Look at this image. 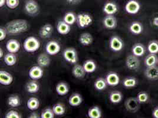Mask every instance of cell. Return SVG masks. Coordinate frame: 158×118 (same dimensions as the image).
I'll list each match as a JSON object with an SVG mask.
<instances>
[{"instance_id":"6da1fadb","label":"cell","mask_w":158,"mask_h":118,"mask_svg":"<svg viewBox=\"0 0 158 118\" xmlns=\"http://www.w3.org/2000/svg\"><path fill=\"white\" fill-rule=\"evenodd\" d=\"M29 25L26 20L17 19L10 21L6 25L5 28L10 35H18L25 33L28 30Z\"/></svg>"},{"instance_id":"7a4b0ae2","label":"cell","mask_w":158,"mask_h":118,"mask_svg":"<svg viewBox=\"0 0 158 118\" xmlns=\"http://www.w3.org/2000/svg\"><path fill=\"white\" fill-rule=\"evenodd\" d=\"M23 46L24 50L27 52H35L40 47V42L37 38L31 36L25 40Z\"/></svg>"},{"instance_id":"3957f363","label":"cell","mask_w":158,"mask_h":118,"mask_svg":"<svg viewBox=\"0 0 158 118\" xmlns=\"http://www.w3.org/2000/svg\"><path fill=\"white\" fill-rule=\"evenodd\" d=\"M77 24L80 28H85L92 24V16L88 14H79L77 16Z\"/></svg>"},{"instance_id":"277c9868","label":"cell","mask_w":158,"mask_h":118,"mask_svg":"<svg viewBox=\"0 0 158 118\" xmlns=\"http://www.w3.org/2000/svg\"><path fill=\"white\" fill-rule=\"evenodd\" d=\"M66 61L70 64H76L78 61L77 53L74 48H68L64 50L63 54Z\"/></svg>"},{"instance_id":"5b68a950","label":"cell","mask_w":158,"mask_h":118,"mask_svg":"<svg viewBox=\"0 0 158 118\" xmlns=\"http://www.w3.org/2000/svg\"><path fill=\"white\" fill-rule=\"evenodd\" d=\"M140 65V60H139L138 57L135 55L130 54L126 59V65L127 67L132 70H135L139 69Z\"/></svg>"},{"instance_id":"8992f818","label":"cell","mask_w":158,"mask_h":118,"mask_svg":"<svg viewBox=\"0 0 158 118\" xmlns=\"http://www.w3.org/2000/svg\"><path fill=\"white\" fill-rule=\"evenodd\" d=\"M24 9L28 14L30 15H35L39 13V6L34 0H28L25 4Z\"/></svg>"},{"instance_id":"52a82bcc","label":"cell","mask_w":158,"mask_h":118,"mask_svg":"<svg viewBox=\"0 0 158 118\" xmlns=\"http://www.w3.org/2000/svg\"><path fill=\"white\" fill-rule=\"evenodd\" d=\"M61 50V47L59 43L56 41H49L46 46V50L48 54L50 56L56 55L60 52Z\"/></svg>"},{"instance_id":"ba28073f","label":"cell","mask_w":158,"mask_h":118,"mask_svg":"<svg viewBox=\"0 0 158 118\" xmlns=\"http://www.w3.org/2000/svg\"><path fill=\"white\" fill-rule=\"evenodd\" d=\"M110 48L114 52H119L123 48L122 40L118 36H113L109 41Z\"/></svg>"},{"instance_id":"9c48e42d","label":"cell","mask_w":158,"mask_h":118,"mask_svg":"<svg viewBox=\"0 0 158 118\" xmlns=\"http://www.w3.org/2000/svg\"><path fill=\"white\" fill-rule=\"evenodd\" d=\"M140 8V6L138 1L135 0L129 1L125 6L126 11L131 14L138 13Z\"/></svg>"},{"instance_id":"30bf717a","label":"cell","mask_w":158,"mask_h":118,"mask_svg":"<svg viewBox=\"0 0 158 118\" xmlns=\"http://www.w3.org/2000/svg\"><path fill=\"white\" fill-rule=\"evenodd\" d=\"M44 74V71L41 67L40 66H34L32 67L28 72V75L30 78L33 80H39L40 79Z\"/></svg>"},{"instance_id":"8fae6325","label":"cell","mask_w":158,"mask_h":118,"mask_svg":"<svg viewBox=\"0 0 158 118\" xmlns=\"http://www.w3.org/2000/svg\"><path fill=\"white\" fill-rule=\"evenodd\" d=\"M146 77L149 80H156L158 79V67L153 66L148 67L145 72Z\"/></svg>"},{"instance_id":"7c38bea8","label":"cell","mask_w":158,"mask_h":118,"mask_svg":"<svg viewBox=\"0 0 158 118\" xmlns=\"http://www.w3.org/2000/svg\"><path fill=\"white\" fill-rule=\"evenodd\" d=\"M13 81V77L10 73L1 70L0 71V83L2 85L8 86L11 85Z\"/></svg>"},{"instance_id":"4fadbf2b","label":"cell","mask_w":158,"mask_h":118,"mask_svg":"<svg viewBox=\"0 0 158 118\" xmlns=\"http://www.w3.org/2000/svg\"><path fill=\"white\" fill-rule=\"evenodd\" d=\"M53 32V26L50 24H46L40 28L39 31L40 36L42 39H48L51 37Z\"/></svg>"},{"instance_id":"5bb4252c","label":"cell","mask_w":158,"mask_h":118,"mask_svg":"<svg viewBox=\"0 0 158 118\" xmlns=\"http://www.w3.org/2000/svg\"><path fill=\"white\" fill-rule=\"evenodd\" d=\"M139 102L138 99H128L125 102V107L126 109L129 111L135 112L138 110Z\"/></svg>"},{"instance_id":"9a60e30c","label":"cell","mask_w":158,"mask_h":118,"mask_svg":"<svg viewBox=\"0 0 158 118\" xmlns=\"http://www.w3.org/2000/svg\"><path fill=\"white\" fill-rule=\"evenodd\" d=\"M6 48L9 53H16L20 50V43L17 40H10L7 41Z\"/></svg>"},{"instance_id":"2e32d148","label":"cell","mask_w":158,"mask_h":118,"mask_svg":"<svg viewBox=\"0 0 158 118\" xmlns=\"http://www.w3.org/2000/svg\"><path fill=\"white\" fill-rule=\"evenodd\" d=\"M86 71L83 67V66L75 64V65L73 67V75L77 79H83L85 78L86 75Z\"/></svg>"},{"instance_id":"e0dca14e","label":"cell","mask_w":158,"mask_h":118,"mask_svg":"<svg viewBox=\"0 0 158 118\" xmlns=\"http://www.w3.org/2000/svg\"><path fill=\"white\" fill-rule=\"evenodd\" d=\"M103 25L106 28L114 29L117 26V20L113 15H108L103 19Z\"/></svg>"},{"instance_id":"ac0fdd59","label":"cell","mask_w":158,"mask_h":118,"mask_svg":"<svg viewBox=\"0 0 158 118\" xmlns=\"http://www.w3.org/2000/svg\"><path fill=\"white\" fill-rule=\"evenodd\" d=\"M106 80L107 85L111 86L118 85L120 82V78L116 73H109L106 78Z\"/></svg>"},{"instance_id":"d6986e66","label":"cell","mask_w":158,"mask_h":118,"mask_svg":"<svg viewBox=\"0 0 158 118\" xmlns=\"http://www.w3.org/2000/svg\"><path fill=\"white\" fill-rule=\"evenodd\" d=\"M57 30L61 35H66L71 30L70 25L66 23L64 21H60L57 25Z\"/></svg>"},{"instance_id":"ffe728a7","label":"cell","mask_w":158,"mask_h":118,"mask_svg":"<svg viewBox=\"0 0 158 118\" xmlns=\"http://www.w3.org/2000/svg\"><path fill=\"white\" fill-rule=\"evenodd\" d=\"M93 38L90 33H85L81 34L79 37V42L83 46H88L93 43Z\"/></svg>"},{"instance_id":"44dd1931","label":"cell","mask_w":158,"mask_h":118,"mask_svg":"<svg viewBox=\"0 0 158 118\" xmlns=\"http://www.w3.org/2000/svg\"><path fill=\"white\" fill-rule=\"evenodd\" d=\"M50 59L49 56L45 53H41L37 57V64L41 67H45L50 64Z\"/></svg>"},{"instance_id":"7402d4cb","label":"cell","mask_w":158,"mask_h":118,"mask_svg":"<svg viewBox=\"0 0 158 118\" xmlns=\"http://www.w3.org/2000/svg\"><path fill=\"white\" fill-rule=\"evenodd\" d=\"M83 99L79 93H74L69 98V103L70 105L73 107L79 106L81 104Z\"/></svg>"},{"instance_id":"603a6c76","label":"cell","mask_w":158,"mask_h":118,"mask_svg":"<svg viewBox=\"0 0 158 118\" xmlns=\"http://www.w3.org/2000/svg\"><path fill=\"white\" fill-rule=\"evenodd\" d=\"M26 91L30 93H35L39 92L40 89V86L36 80H33L28 82L26 86Z\"/></svg>"},{"instance_id":"cb8c5ba5","label":"cell","mask_w":158,"mask_h":118,"mask_svg":"<svg viewBox=\"0 0 158 118\" xmlns=\"http://www.w3.org/2000/svg\"><path fill=\"white\" fill-rule=\"evenodd\" d=\"M103 11L107 15H113L118 11V7L114 3L107 2L103 7Z\"/></svg>"},{"instance_id":"d4e9b609","label":"cell","mask_w":158,"mask_h":118,"mask_svg":"<svg viewBox=\"0 0 158 118\" xmlns=\"http://www.w3.org/2000/svg\"><path fill=\"white\" fill-rule=\"evenodd\" d=\"M56 91L58 95L60 96H64L69 93V88L66 83L60 82L56 86Z\"/></svg>"},{"instance_id":"484cf974","label":"cell","mask_w":158,"mask_h":118,"mask_svg":"<svg viewBox=\"0 0 158 118\" xmlns=\"http://www.w3.org/2000/svg\"><path fill=\"white\" fill-rule=\"evenodd\" d=\"M83 67L87 73L94 72L96 70V64L92 60H87L84 63Z\"/></svg>"},{"instance_id":"4316f807","label":"cell","mask_w":158,"mask_h":118,"mask_svg":"<svg viewBox=\"0 0 158 118\" xmlns=\"http://www.w3.org/2000/svg\"><path fill=\"white\" fill-rule=\"evenodd\" d=\"M132 53L137 57H141L145 53V48L142 44H135L133 46L132 49Z\"/></svg>"},{"instance_id":"83f0119b","label":"cell","mask_w":158,"mask_h":118,"mask_svg":"<svg viewBox=\"0 0 158 118\" xmlns=\"http://www.w3.org/2000/svg\"><path fill=\"white\" fill-rule=\"evenodd\" d=\"M87 115L90 118H100L102 117V111L99 106H95L89 109Z\"/></svg>"},{"instance_id":"f1b7e54d","label":"cell","mask_w":158,"mask_h":118,"mask_svg":"<svg viewBox=\"0 0 158 118\" xmlns=\"http://www.w3.org/2000/svg\"><path fill=\"white\" fill-rule=\"evenodd\" d=\"M4 61L7 66H13L17 63V57L14 53H9L5 55L4 57Z\"/></svg>"},{"instance_id":"f546056e","label":"cell","mask_w":158,"mask_h":118,"mask_svg":"<svg viewBox=\"0 0 158 118\" xmlns=\"http://www.w3.org/2000/svg\"><path fill=\"white\" fill-rule=\"evenodd\" d=\"M158 59L156 54L151 53L145 58V64L147 67L155 66L158 63Z\"/></svg>"},{"instance_id":"4dcf8cb0","label":"cell","mask_w":158,"mask_h":118,"mask_svg":"<svg viewBox=\"0 0 158 118\" xmlns=\"http://www.w3.org/2000/svg\"><path fill=\"white\" fill-rule=\"evenodd\" d=\"M27 106L30 110L35 111L39 107V100L36 98H31L28 100Z\"/></svg>"},{"instance_id":"1f68e13d","label":"cell","mask_w":158,"mask_h":118,"mask_svg":"<svg viewBox=\"0 0 158 118\" xmlns=\"http://www.w3.org/2000/svg\"><path fill=\"white\" fill-rule=\"evenodd\" d=\"M130 31L135 35H138L143 32V27L139 22H133L129 27Z\"/></svg>"},{"instance_id":"d6a6232c","label":"cell","mask_w":158,"mask_h":118,"mask_svg":"<svg viewBox=\"0 0 158 118\" xmlns=\"http://www.w3.org/2000/svg\"><path fill=\"white\" fill-rule=\"evenodd\" d=\"M63 21H64L66 23L71 26L76 22L77 16L72 12H68L64 15L63 17Z\"/></svg>"},{"instance_id":"836d02e7","label":"cell","mask_w":158,"mask_h":118,"mask_svg":"<svg viewBox=\"0 0 158 118\" xmlns=\"http://www.w3.org/2000/svg\"><path fill=\"white\" fill-rule=\"evenodd\" d=\"M8 105L13 107H16L20 106L21 100L20 98L17 95H12L8 99Z\"/></svg>"},{"instance_id":"e575fe53","label":"cell","mask_w":158,"mask_h":118,"mask_svg":"<svg viewBox=\"0 0 158 118\" xmlns=\"http://www.w3.org/2000/svg\"><path fill=\"white\" fill-rule=\"evenodd\" d=\"M109 99L113 103H114V104L118 103L122 100V95L120 92H118V91L112 92L110 94Z\"/></svg>"},{"instance_id":"d590c367","label":"cell","mask_w":158,"mask_h":118,"mask_svg":"<svg viewBox=\"0 0 158 118\" xmlns=\"http://www.w3.org/2000/svg\"><path fill=\"white\" fill-rule=\"evenodd\" d=\"M107 82L106 79H103L102 78H100L97 79L94 82V87L98 91H103L107 87Z\"/></svg>"},{"instance_id":"8d00e7d4","label":"cell","mask_w":158,"mask_h":118,"mask_svg":"<svg viewBox=\"0 0 158 118\" xmlns=\"http://www.w3.org/2000/svg\"><path fill=\"white\" fill-rule=\"evenodd\" d=\"M53 111L56 115L61 116L64 115L65 113V107L61 103H57L54 105L53 107Z\"/></svg>"},{"instance_id":"74e56055","label":"cell","mask_w":158,"mask_h":118,"mask_svg":"<svg viewBox=\"0 0 158 118\" xmlns=\"http://www.w3.org/2000/svg\"><path fill=\"white\" fill-rule=\"evenodd\" d=\"M136 84H137V81L136 79L133 78H126L123 80V86L127 88L133 87L136 85Z\"/></svg>"},{"instance_id":"f35d334b","label":"cell","mask_w":158,"mask_h":118,"mask_svg":"<svg viewBox=\"0 0 158 118\" xmlns=\"http://www.w3.org/2000/svg\"><path fill=\"white\" fill-rule=\"evenodd\" d=\"M148 50L149 52L152 54H157L158 53V42L156 41H152L151 42L148 47Z\"/></svg>"},{"instance_id":"ab89813d","label":"cell","mask_w":158,"mask_h":118,"mask_svg":"<svg viewBox=\"0 0 158 118\" xmlns=\"http://www.w3.org/2000/svg\"><path fill=\"white\" fill-rule=\"evenodd\" d=\"M54 113L53 111V109L47 108L44 110L41 114V118H54Z\"/></svg>"},{"instance_id":"60d3db41","label":"cell","mask_w":158,"mask_h":118,"mask_svg":"<svg viewBox=\"0 0 158 118\" xmlns=\"http://www.w3.org/2000/svg\"><path fill=\"white\" fill-rule=\"evenodd\" d=\"M137 99L140 103H145L148 101L149 99V96L146 92H140L138 95Z\"/></svg>"},{"instance_id":"b9f144b4","label":"cell","mask_w":158,"mask_h":118,"mask_svg":"<svg viewBox=\"0 0 158 118\" xmlns=\"http://www.w3.org/2000/svg\"><path fill=\"white\" fill-rule=\"evenodd\" d=\"M20 4L19 0H7L6 5L10 9H15L19 6Z\"/></svg>"},{"instance_id":"7bdbcfd3","label":"cell","mask_w":158,"mask_h":118,"mask_svg":"<svg viewBox=\"0 0 158 118\" xmlns=\"http://www.w3.org/2000/svg\"><path fill=\"white\" fill-rule=\"evenodd\" d=\"M6 118H21V116L20 114L15 111H10L8 112L6 115Z\"/></svg>"},{"instance_id":"ee69618b","label":"cell","mask_w":158,"mask_h":118,"mask_svg":"<svg viewBox=\"0 0 158 118\" xmlns=\"http://www.w3.org/2000/svg\"><path fill=\"white\" fill-rule=\"evenodd\" d=\"M7 32L6 28H0V40L2 41L6 39L7 36Z\"/></svg>"},{"instance_id":"f6af8a7d","label":"cell","mask_w":158,"mask_h":118,"mask_svg":"<svg viewBox=\"0 0 158 118\" xmlns=\"http://www.w3.org/2000/svg\"><path fill=\"white\" fill-rule=\"evenodd\" d=\"M81 0H67V2L71 5H76V4H78Z\"/></svg>"},{"instance_id":"bcb514c9","label":"cell","mask_w":158,"mask_h":118,"mask_svg":"<svg viewBox=\"0 0 158 118\" xmlns=\"http://www.w3.org/2000/svg\"><path fill=\"white\" fill-rule=\"evenodd\" d=\"M152 115H153V116L154 118H158V107L156 108L152 113Z\"/></svg>"},{"instance_id":"7dc6e473","label":"cell","mask_w":158,"mask_h":118,"mask_svg":"<svg viewBox=\"0 0 158 118\" xmlns=\"http://www.w3.org/2000/svg\"><path fill=\"white\" fill-rule=\"evenodd\" d=\"M29 118H39V115H38L37 113H35V112H33V113H31V114L30 115V116H29Z\"/></svg>"},{"instance_id":"c3c4849f","label":"cell","mask_w":158,"mask_h":118,"mask_svg":"<svg viewBox=\"0 0 158 118\" xmlns=\"http://www.w3.org/2000/svg\"><path fill=\"white\" fill-rule=\"evenodd\" d=\"M153 24L155 26L158 27V17H155L153 20Z\"/></svg>"},{"instance_id":"681fc988","label":"cell","mask_w":158,"mask_h":118,"mask_svg":"<svg viewBox=\"0 0 158 118\" xmlns=\"http://www.w3.org/2000/svg\"><path fill=\"white\" fill-rule=\"evenodd\" d=\"M7 0H0V7H3L6 4Z\"/></svg>"},{"instance_id":"f907efd6","label":"cell","mask_w":158,"mask_h":118,"mask_svg":"<svg viewBox=\"0 0 158 118\" xmlns=\"http://www.w3.org/2000/svg\"><path fill=\"white\" fill-rule=\"evenodd\" d=\"M3 55H4V52H3L2 49L1 48H0V58L1 59L3 57Z\"/></svg>"},{"instance_id":"816d5d0a","label":"cell","mask_w":158,"mask_h":118,"mask_svg":"<svg viewBox=\"0 0 158 118\" xmlns=\"http://www.w3.org/2000/svg\"></svg>"}]
</instances>
